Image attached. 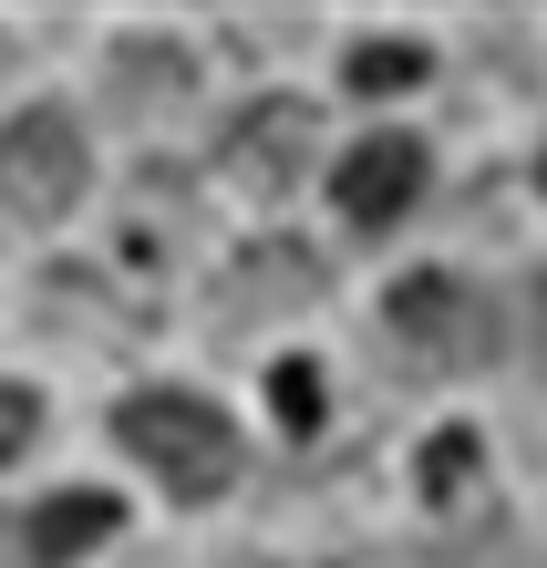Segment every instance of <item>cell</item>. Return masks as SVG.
Segmentation results:
<instances>
[{
    "label": "cell",
    "instance_id": "6da1fadb",
    "mask_svg": "<svg viewBox=\"0 0 547 568\" xmlns=\"http://www.w3.org/2000/svg\"><path fill=\"white\" fill-rule=\"evenodd\" d=\"M114 445L145 465L165 496H186V507H207V496L237 486V424L207 404V393H134L114 414Z\"/></svg>",
    "mask_w": 547,
    "mask_h": 568
},
{
    "label": "cell",
    "instance_id": "7a4b0ae2",
    "mask_svg": "<svg viewBox=\"0 0 547 568\" xmlns=\"http://www.w3.org/2000/svg\"><path fill=\"white\" fill-rule=\"evenodd\" d=\"M93 176V145L62 104H21L0 114V207L11 217H62Z\"/></svg>",
    "mask_w": 547,
    "mask_h": 568
},
{
    "label": "cell",
    "instance_id": "3957f363",
    "mask_svg": "<svg viewBox=\"0 0 547 568\" xmlns=\"http://www.w3.org/2000/svg\"><path fill=\"white\" fill-rule=\"evenodd\" d=\"M424 176H434L424 135H403V124H383V135H362L352 155H341L331 196H341V217H352V227H393V217H403V207L424 196Z\"/></svg>",
    "mask_w": 547,
    "mask_h": 568
},
{
    "label": "cell",
    "instance_id": "277c9868",
    "mask_svg": "<svg viewBox=\"0 0 547 568\" xmlns=\"http://www.w3.org/2000/svg\"><path fill=\"white\" fill-rule=\"evenodd\" d=\"M393 331L414 352H434L444 373H455V362H486V342H496V321H486V300H475L465 280H444V270H414L393 290Z\"/></svg>",
    "mask_w": 547,
    "mask_h": 568
},
{
    "label": "cell",
    "instance_id": "5b68a950",
    "mask_svg": "<svg viewBox=\"0 0 547 568\" xmlns=\"http://www.w3.org/2000/svg\"><path fill=\"white\" fill-rule=\"evenodd\" d=\"M300 165H311V104L300 93H269V104H249L227 124V176L249 196H290Z\"/></svg>",
    "mask_w": 547,
    "mask_h": 568
},
{
    "label": "cell",
    "instance_id": "8992f818",
    "mask_svg": "<svg viewBox=\"0 0 547 568\" xmlns=\"http://www.w3.org/2000/svg\"><path fill=\"white\" fill-rule=\"evenodd\" d=\"M21 527H31V548H42V568H62V558H83V548H104V538H114V496H93V486L42 496Z\"/></svg>",
    "mask_w": 547,
    "mask_h": 568
},
{
    "label": "cell",
    "instance_id": "52a82bcc",
    "mask_svg": "<svg viewBox=\"0 0 547 568\" xmlns=\"http://www.w3.org/2000/svg\"><path fill=\"white\" fill-rule=\"evenodd\" d=\"M237 290H249V300H269V311H300V300H311L321 290V258L311 248H249V258H237Z\"/></svg>",
    "mask_w": 547,
    "mask_h": 568
},
{
    "label": "cell",
    "instance_id": "ba28073f",
    "mask_svg": "<svg viewBox=\"0 0 547 568\" xmlns=\"http://www.w3.org/2000/svg\"><path fill=\"white\" fill-rule=\"evenodd\" d=\"M434 73V52H414V42H372V52H352V93H403V83H424Z\"/></svg>",
    "mask_w": 547,
    "mask_h": 568
},
{
    "label": "cell",
    "instance_id": "9c48e42d",
    "mask_svg": "<svg viewBox=\"0 0 547 568\" xmlns=\"http://www.w3.org/2000/svg\"><path fill=\"white\" fill-rule=\"evenodd\" d=\"M31 424H42V404H31L21 383H0V465H11V455L31 445Z\"/></svg>",
    "mask_w": 547,
    "mask_h": 568
},
{
    "label": "cell",
    "instance_id": "30bf717a",
    "mask_svg": "<svg viewBox=\"0 0 547 568\" xmlns=\"http://www.w3.org/2000/svg\"><path fill=\"white\" fill-rule=\"evenodd\" d=\"M280 414H290V424H321V383H311V362H280Z\"/></svg>",
    "mask_w": 547,
    "mask_h": 568
},
{
    "label": "cell",
    "instance_id": "8fae6325",
    "mask_svg": "<svg viewBox=\"0 0 547 568\" xmlns=\"http://www.w3.org/2000/svg\"><path fill=\"white\" fill-rule=\"evenodd\" d=\"M0 568H42V548H31L21 517H0Z\"/></svg>",
    "mask_w": 547,
    "mask_h": 568
},
{
    "label": "cell",
    "instance_id": "7c38bea8",
    "mask_svg": "<svg viewBox=\"0 0 547 568\" xmlns=\"http://www.w3.org/2000/svg\"><path fill=\"white\" fill-rule=\"evenodd\" d=\"M537 176H547V165H537Z\"/></svg>",
    "mask_w": 547,
    "mask_h": 568
}]
</instances>
